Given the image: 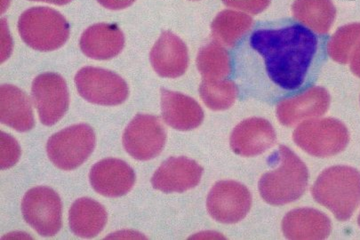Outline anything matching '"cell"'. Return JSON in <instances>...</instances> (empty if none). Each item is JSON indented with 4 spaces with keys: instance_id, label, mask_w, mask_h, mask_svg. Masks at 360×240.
Returning a JSON list of instances; mask_svg holds the SVG:
<instances>
[{
    "instance_id": "1",
    "label": "cell",
    "mask_w": 360,
    "mask_h": 240,
    "mask_svg": "<svg viewBox=\"0 0 360 240\" xmlns=\"http://www.w3.org/2000/svg\"><path fill=\"white\" fill-rule=\"evenodd\" d=\"M329 40L291 17L258 21L232 46L227 80L243 100L274 106L297 96L317 82Z\"/></svg>"
},
{
    "instance_id": "2",
    "label": "cell",
    "mask_w": 360,
    "mask_h": 240,
    "mask_svg": "<svg viewBox=\"0 0 360 240\" xmlns=\"http://www.w3.org/2000/svg\"><path fill=\"white\" fill-rule=\"evenodd\" d=\"M270 160L278 168L264 174L259 181L262 198L272 206L297 201L307 189L309 172L301 158L284 145L272 154Z\"/></svg>"
},
{
    "instance_id": "3",
    "label": "cell",
    "mask_w": 360,
    "mask_h": 240,
    "mask_svg": "<svg viewBox=\"0 0 360 240\" xmlns=\"http://www.w3.org/2000/svg\"><path fill=\"white\" fill-rule=\"evenodd\" d=\"M312 196L339 221H348L360 204V173L347 165L326 169L313 185Z\"/></svg>"
},
{
    "instance_id": "4",
    "label": "cell",
    "mask_w": 360,
    "mask_h": 240,
    "mask_svg": "<svg viewBox=\"0 0 360 240\" xmlns=\"http://www.w3.org/2000/svg\"><path fill=\"white\" fill-rule=\"evenodd\" d=\"M18 32L27 46L48 52L65 45L70 37V25L56 10L36 6L27 9L20 16Z\"/></svg>"
},
{
    "instance_id": "5",
    "label": "cell",
    "mask_w": 360,
    "mask_h": 240,
    "mask_svg": "<svg viewBox=\"0 0 360 240\" xmlns=\"http://www.w3.org/2000/svg\"><path fill=\"white\" fill-rule=\"evenodd\" d=\"M296 145L313 157L335 156L347 146L349 134L345 125L332 118L308 120L292 134Z\"/></svg>"
},
{
    "instance_id": "6",
    "label": "cell",
    "mask_w": 360,
    "mask_h": 240,
    "mask_svg": "<svg viewBox=\"0 0 360 240\" xmlns=\"http://www.w3.org/2000/svg\"><path fill=\"white\" fill-rule=\"evenodd\" d=\"M95 146L93 128L86 124H79L52 135L46 144V151L56 167L70 171L80 167Z\"/></svg>"
},
{
    "instance_id": "7",
    "label": "cell",
    "mask_w": 360,
    "mask_h": 240,
    "mask_svg": "<svg viewBox=\"0 0 360 240\" xmlns=\"http://www.w3.org/2000/svg\"><path fill=\"white\" fill-rule=\"evenodd\" d=\"M74 80L80 96L91 103L116 106L129 97L126 81L117 73L102 68L84 67Z\"/></svg>"
},
{
    "instance_id": "8",
    "label": "cell",
    "mask_w": 360,
    "mask_h": 240,
    "mask_svg": "<svg viewBox=\"0 0 360 240\" xmlns=\"http://www.w3.org/2000/svg\"><path fill=\"white\" fill-rule=\"evenodd\" d=\"M62 201L51 188L36 187L26 192L22 213L27 224L39 235H56L62 228Z\"/></svg>"
},
{
    "instance_id": "9",
    "label": "cell",
    "mask_w": 360,
    "mask_h": 240,
    "mask_svg": "<svg viewBox=\"0 0 360 240\" xmlns=\"http://www.w3.org/2000/svg\"><path fill=\"white\" fill-rule=\"evenodd\" d=\"M166 140V131L160 118L148 114H137L123 134L124 150L141 161L159 156Z\"/></svg>"
},
{
    "instance_id": "10",
    "label": "cell",
    "mask_w": 360,
    "mask_h": 240,
    "mask_svg": "<svg viewBox=\"0 0 360 240\" xmlns=\"http://www.w3.org/2000/svg\"><path fill=\"white\" fill-rule=\"evenodd\" d=\"M252 196L245 185L235 181L215 184L208 194L207 211L212 218L221 224H236L250 210Z\"/></svg>"
},
{
    "instance_id": "11",
    "label": "cell",
    "mask_w": 360,
    "mask_h": 240,
    "mask_svg": "<svg viewBox=\"0 0 360 240\" xmlns=\"http://www.w3.org/2000/svg\"><path fill=\"white\" fill-rule=\"evenodd\" d=\"M32 96L40 121L45 126H53L68 110L70 94L66 81L59 74H40L33 81Z\"/></svg>"
},
{
    "instance_id": "12",
    "label": "cell",
    "mask_w": 360,
    "mask_h": 240,
    "mask_svg": "<svg viewBox=\"0 0 360 240\" xmlns=\"http://www.w3.org/2000/svg\"><path fill=\"white\" fill-rule=\"evenodd\" d=\"M203 168L186 157H171L163 162L151 178L155 190L165 194L186 191L200 184Z\"/></svg>"
},
{
    "instance_id": "13",
    "label": "cell",
    "mask_w": 360,
    "mask_h": 240,
    "mask_svg": "<svg viewBox=\"0 0 360 240\" xmlns=\"http://www.w3.org/2000/svg\"><path fill=\"white\" fill-rule=\"evenodd\" d=\"M89 177L94 190L108 198L129 194L136 179L133 168L117 158H106L94 165Z\"/></svg>"
},
{
    "instance_id": "14",
    "label": "cell",
    "mask_w": 360,
    "mask_h": 240,
    "mask_svg": "<svg viewBox=\"0 0 360 240\" xmlns=\"http://www.w3.org/2000/svg\"><path fill=\"white\" fill-rule=\"evenodd\" d=\"M276 143L274 127L268 120L251 118L242 121L231 135V147L242 157H255L264 153Z\"/></svg>"
},
{
    "instance_id": "15",
    "label": "cell",
    "mask_w": 360,
    "mask_h": 240,
    "mask_svg": "<svg viewBox=\"0 0 360 240\" xmlns=\"http://www.w3.org/2000/svg\"><path fill=\"white\" fill-rule=\"evenodd\" d=\"M150 61L158 75L176 79L186 70L189 58L184 43L174 34L164 32L150 51Z\"/></svg>"
},
{
    "instance_id": "16",
    "label": "cell",
    "mask_w": 360,
    "mask_h": 240,
    "mask_svg": "<svg viewBox=\"0 0 360 240\" xmlns=\"http://www.w3.org/2000/svg\"><path fill=\"white\" fill-rule=\"evenodd\" d=\"M329 96L324 89L311 87L297 96L279 103L277 117L284 126H294L308 118L323 116L328 110Z\"/></svg>"
},
{
    "instance_id": "17",
    "label": "cell",
    "mask_w": 360,
    "mask_h": 240,
    "mask_svg": "<svg viewBox=\"0 0 360 240\" xmlns=\"http://www.w3.org/2000/svg\"><path fill=\"white\" fill-rule=\"evenodd\" d=\"M124 46V33L114 23H102L90 26L79 40L84 55L95 60L114 58L120 55Z\"/></svg>"
},
{
    "instance_id": "18",
    "label": "cell",
    "mask_w": 360,
    "mask_h": 240,
    "mask_svg": "<svg viewBox=\"0 0 360 240\" xmlns=\"http://www.w3.org/2000/svg\"><path fill=\"white\" fill-rule=\"evenodd\" d=\"M161 110L165 122L174 130L189 131L200 127L204 113L193 98L161 89Z\"/></svg>"
},
{
    "instance_id": "19",
    "label": "cell",
    "mask_w": 360,
    "mask_h": 240,
    "mask_svg": "<svg viewBox=\"0 0 360 240\" xmlns=\"http://www.w3.org/2000/svg\"><path fill=\"white\" fill-rule=\"evenodd\" d=\"M282 231L288 239H325L330 235V219L313 208L294 209L285 215Z\"/></svg>"
},
{
    "instance_id": "20",
    "label": "cell",
    "mask_w": 360,
    "mask_h": 240,
    "mask_svg": "<svg viewBox=\"0 0 360 240\" xmlns=\"http://www.w3.org/2000/svg\"><path fill=\"white\" fill-rule=\"evenodd\" d=\"M0 120L22 133L34 127L32 103L28 96L18 87L11 84L0 87Z\"/></svg>"
},
{
    "instance_id": "21",
    "label": "cell",
    "mask_w": 360,
    "mask_h": 240,
    "mask_svg": "<svg viewBox=\"0 0 360 240\" xmlns=\"http://www.w3.org/2000/svg\"><path fill=\"white\" fill-rule=\"evenodd\" d=\"M108 219L105 208L89 198L77 199L70 209V228L74 234L90 239L98 235Z\"/></svg>"
},
{
    "instance_id": "22",
    "label": "cell",
    "mask_w": 360,
    "mask_h": 240,
    "mask_svg": "<svg viewBox=\"0 0 360 240\" xmlns=\"http://www.w3.org/2000/svg\"><path fill=\"white\" fill-rule=\"evenodd\" d=\"M200 96L207 107L214 110H226L233 104L238 96V91L231 80L217 86L204 83L200 87Z\"/></svg>"
},
{
    "instance_id": "23",
    "label": "cell",
    "mask_w": 360,
    "mask_h": 240,
    "mask_svg": "<svg viewBox=\"0 0 360 240\" xmlns=\"http://www.w3.org/2000/svg\"><path fill=\"white\" fill-rule=\"evenodd\" d=\"M198 68L205 74L218 73L220 72L227 77L230 75V56L223 57L218 60V52L211 49L203 50L198 59Z\"/></svg>"
},
{
    "instance_id": "24",
    "label": "cell",
    "mask_w": 360,
    "mask_h": 240,
    "mask_svg": "<svg viewBox=\"0 0 360 240\" xmlns=\"http://www.w3.org/2000/svg\"><path fill=\"white\" fill-rule=\"evenodd\" d=\"M360 39V25H354L343 38L332 43V56L341 63H346L349 50Z\"/></svg>"
},
{
    "instance_id": "25",
    "label": "cell",
    "mask_w": 360,
    "mask_h": 240,
    "mask_svg": "<svg viewBox=\"0 0 360 240\" xmlns=\"http://www.w3.org/2000/svg\"><path fill=\"white\" fill-rule=\"evenodd\" d=\"M104 8L112 10H120L129 8L136 0H97Z\"/></svg>"
},
{
    "instance_id": "26",
    "label": "cell",
    "mask_w": 360,
    "mask_h": 240,
    "mask_svg": "<svg viewBox=\"0 0 360 240\" xmlns=\"http://www.w3.org/2000/svg\"><path fill=\"white\" fill-rule=\"evenodd\" d=\"M352 70L356 76L360 77V45L356 49L354 55L352 56Z\"/></svg>"
},
{
    "instance_id": "27",
    "label": "cell",
    "mask_w": 360,
    "mask_h": 240,
    "mask_svg": "<svg viewBox=\"0 0 360 240\" xmlns=\"http://www.w3.org/2000/svg\"><path fill=\"white\" fill-rule=\"evenodd\" d=\"M36 1H41V2L50 3V4L62 6V5L67 4V3L72 1V0H36Z\"/></svg>"
},
{
    "instance_id": "28",
    "label": "cell",
    "mask_w": 360,
    "mask_h": 240,
    "mask_svg": "<svg viewBox=\"0 0 360 240\" xmlns=\"http://www.w3.org/2000/svg\"><path fill=\"white\" fill-rule=\"evenodd\" d=\"M358 222H359V225L360 226V215L359 216Z\"/></svg>"
}]
</instances>
